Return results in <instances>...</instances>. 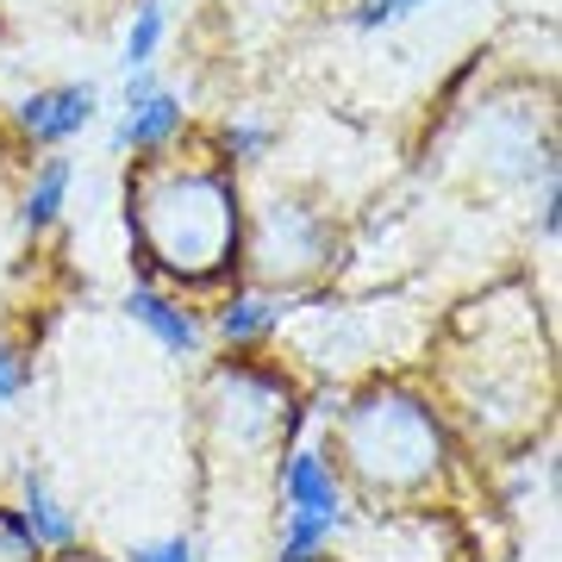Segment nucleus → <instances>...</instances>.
<instances>
[{
    "label": "nucleus",
    "instance_id": "nucleus-4",
    "mask_svg": "<svg viewBox=\"0 0 562 562\" xmlns=\"http://www.w3.org/2000/svg\"><path fill=\"white\" fill-rule=\"evenodd\" d=\"M338 257V225L319 201L306 194H276L257 213V225H244V262L276 288H301Z\"/></svg>",
    "mask_w": 562,
    "mask_h": 562
},
{
    "label": "nucleus",
    "instance_id": "nucleus-9",
    "mask_svg": "<svg viewBox=\"0 0 562 562\" xmlns=\"http://www.w3.org/2000/svg\"><path fill=\"white\" fill-rule=\"evenodd\" d=\"M125 313H132V319H138L169 357H194V350H201V325H194V313H188L181 301H169L162 288H150V281H132V288H125Z\"/></svg>",
    "mask_w": 562,
    "mask_h": 562
},
{
    "label": "nucleus",
    "instance_id": "nucleus-14",
    "mask_svg": "<svg viewBox=\"0 0 562 562\" xmlns=\"http://www.w3.org/2000/svg\"><path fill=\"white\" fill-rule=\"evenodd\" d=\"M276 150V125H262V120H232L220 132V162L225 169H244V162H262Z\"/></svg>",
    "mask_w": 562,
    "mask_h": 562
},
{
    "label": "nucleus",
    "instance_id": "nucleus-5",
    "mask_svg": "<svg viewBox=\"0 0 562 562\" xmlns=\"http://www.w3.org/2000/svg\"><path fill=\"white\" fill-rule=\"evenodd\" d=\"M301 401L288 394L281 375L257 369V362H225L220 375L206 382V425L220 431L238 457L262 450V443H281L301 431Z\"/></svg>",
    "mask_w": 562,
    "mask_h": 562
},
{
    "label": "nucleus",
    "instance_id": "nucleus-18",
    "mask_svg": "<svg viewBox=\"0 0 562 562\" xmlns=\"http://www.w3.org/2000/svg\"><path fill=\"white\" fill-rule=\"evenodd\" d=\"M125 562H201V543L194 538H157V543H138Z\"/></svg>",
    "mask_w": 562,
    "mask_h": 562
},
{
    "label": "nucleus",
    "instance_id": "nucleus-8",
    "mask_svg": "<svg viewBox=\"0 0 562 562\" xmlns=\"http://www.w3.org/2000/svg\"><path fill=\"white\" fill-rule=\"evenodd\" d=\"M181 125H188V106H181V94H169V88H157V94H144V101L120 106V125H113V150L120 157H162L169 144L181 138Z\"/></svg>",
    "mask_w": 562,
    "mask_h": 562
},
{
    "label": "nucleus",
    "instance_id": "nucleus-6",
    "mask_svg": "<svg viewBox=\"0 0 562 562\" xmlns=\"http://www.w3.org/2000/svg\"><path fill=\"white\" fill-rule=\"evenodd\" d=\"M281 513L288 519H319L344 531V475L325 462V450H288L281 462Z\"/></svg>",
    "mask_w": 562,
    "mask_h": 562
},
{
    "label": "nucleus",
    "instance_id": "nucleus-10",
    "mask_svg": "<svg viewBox=\"0 0 562 562\" xmlns=\"http://www.w3.org/2000/svg\"><path fill=\"white\" fill-rule=\"evenodd\" d=\"M281 313H288V301H269V294H257V288H244V294L225 301L220 338L238 344V350H257L262 338H276V331H281Z\"/></svg>",
    "mask_w": 562,
    "mask_h": 562
},
{
    "label": "nucleus",
    "instance_id": "nucleus-20",
    "mask_svg": "<svg viewBox=\"0 0 562 562\" xmlns=\"http://www.w3.org/2000/svg\"><path fill=\"white\" fill-rule=\"evenodd\" d=\"M57 562H94V557H81V550H63V557Z\"/></svg>",
    "mask_w": 562,
    "mask_h": 562
},
{
    "label": "nucleus",
    "instance_id": "nucleus-13",
    "mask_svg": "<svg viewBox=\"0 0 562 562\" xmlns=\"http://www.w3.org/2000/svg\"><path fill=\"white\" fill-rule=\"evenodd\" d=\"M162 0H138V13H132V32H125V69H157V50H162Z\"/></svg>",
    "mask_w": 562,
    "mask_h": 562
},
{
    "label": "nucleus",
    "instance_id": "nucleus-3",
    "mask_svg": "<svg viewBox=\"0 0 562 562\" xmlns=\"http://www.w3.org/2000/svg\"><path fill=\"white\" fill-rule=\"evenodd\" d=\"M469 162L494 188H525V181L557 176V125L550 106L531 94H487L469 120Z\"/></svg>",
    "mask_w": 562,
    "mask_h": 562
},
{
    "label": "nucleus",
    "instance_id": "nucleus-15",
    "mask_svg": "<svg viewBox=\"0 0 562 562\" xmlns=\"http://www.w3.org/2000/svg\"><path fill=\"white\" fill-rule=\"evenodd\" d=\"M419 7H431V0H357V7H350V25H357V32H382V25L419 13Z\"/></svg>",
    "mask_w": 562,
    "mask_h": 562
},
{
    "label": "nucleus",
    "instance_id": "nucleus-11",
    "mask_svg": "<svg viewBox=\"0 0 562 562\" xmlns=\"http://www.w3.org/2000/svg\"><path fill=\"white\" fill-rule=\"evenodd\" d=\"M20 519H25V531H32V543L38 550H76V519L63 513V501L44 487V475H32L25 469V501H20Z\"/></svg>",
    "mask_w": 562,
    "mask_h": 562
},
{
    "label": "nucleus",
    "instance_id": "nucleus-19",
    "mask_svg": "<svg viewBox=\"0 0 562 562\" xmlns=\"http://www.w3.org/2000/svg\"><path fill=\"white\" fill-rule=\"evenodd\" d=\"M557 225H562V181L550 176V181H543V201H538V232H543V244H557Z\"/></svg>",
    "mask_w": 562,
    "mask_h": 562
},
{
    "label": "nucleus",
    "instance_id": "nucleus-2",
    "mask_svg": "<svg viewBox=\"0 0 562 562\" xmlns=\"http://www.w3.org/2000/svg\"><path fill=\"white\" fill-rule=\"evenodd\" d=\"M331 443H338L350 487L369 494V501H419L425 487L443 475V457H450L438 406L401 382L362 387L357 401L338 413Z\"/></svg>",
    "mask_w": 562,
    "mask_h": 562
},
{
    "label": "nucleus",
    "instance_id": "nucleus-16",
    "mask_svg": "<svg viewBox=\"0 0 562 562\" xmlns=\"http://www.w3.org/2000/svg\"><path fill=\"white\" fill-rule=\"evenodd\" d=\"M38 557H44V550L32 543L20 506H0V562H38Z\"/></svg>",
    "mask_w": 562,
    "mask_h": 562
},
{
    "label": "nucleus",
    "instance_id": "nucleus-12",
    "mask_svg": "<svg viewBox=\"0 0 562 562\" xmlns=\"http://www.w3.org/2000/svg\"><path fill=\"white\" fill-rule=\"evenodd\" d=\"M69 188H76V169H69V157H44L38 176H32V188H25V201H20L25 232H50V225L63 220Z\"/></svg>",
    "mask_w": 562,
    "mask_h": 562
},
{
    "label": "nucleus",
    "instance_id": "nucleus-1",
    "mask_svg": "<svg viewBox=\"0 0 562 562\" xmlns=\"http://www.w3.org/2000/svg\"><path fill=\"white\" fill-rule=\"evenodd\" d=\"M244 194L220 157H150L132 181V238L144 262L188 288H213L244 262Z\"/></svg>",
    "mask_w": 562,
    "mask_h": 562
},
{
    "label": "nucleus",
    "instance_id": "nucleus-7",
    "mask_svg": "<svg viewBox=\"0 0 562 562\" xmlns=\"http://www.w3.org/2000/svg\"><path fill=\"white\" fill-rule=\"evenodd\" d=\"M20 132L32 144H69L81 138L94 113H101V88L94 81H57V88H38V94H25L20 106Z\"/></svg>",
    "mask_w": 562,
    "mask_h": 562
},
{
    "label": "nucleus",
    "instance_id": "nucleus-17",
    "mask_svg": "<svg viewBox=\"0 0 562 562\" xmlns=\"http://www.w3.org/2000/svg\"><path fill=\"white\" fill-rule=\"evenodd\" d=\"M25 382H32V362L13 338H0V401H20Z\"/></svg>",
    "mask_w": 562,
    "mask_h": 562
}]
</instances>
